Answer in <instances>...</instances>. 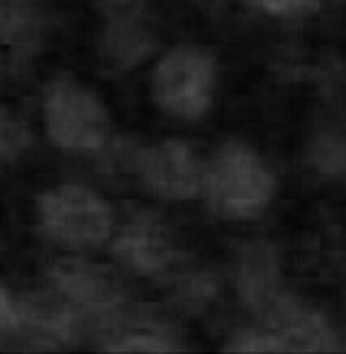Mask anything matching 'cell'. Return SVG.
<instances>
[{"label":"cell","instance_id":"obj_1","mask_svg":"<svg viewBox=\"0 0 346 354\" xmlns=\"http://www.w3.org/2000/svg\"><path fill=\"white\" fill-rule=\"evenodd\" d=\"M202 185L210 210L235 222L259 218L277 192V179L267 163L237 141L224 142L212 153Z\"/></svg>","mask_w":346,"mask_h":354},{"label":"cell","instance_id":"obj_2","mask_svg":"<svg viewBox=\"0 0 346 354\" xmlns=\"http://www.w3.org/2000/svg\"><path fill=\"white\" fill-rule=\"evenodd\" d=\"M49 287L80 316L84 336H104L129 310L127 287L118 273L104 263L60 259L49 269Z\"/></svg>","mask_w":346,"mask_h":354},{"label":"cell","instance_id":"obj_3","mask_svg":"<svg viewBox=\"0 0 346 354\" xmlns=\"http://www.w3.org/2000/svg\"><path fill=\"white\" fill-rule=\"evenodd\" d=\"M37 220L43 234L60 247L84 250L104 245L114 226L112 208L84 183H60L37 196Z\"/></svg>","mask_w":346,"mask_h":354},{"label":"cell","instance_id":"obj_4","mask_svg":"<svg viewBox=\"0 0 346 354\" xmlns=\"http://www.w3.org/2000/svg\"><path fill=\"white\" fill-rule=\"evenodd\" d=\"M45 131L51 142L64 151H102L110 139V114L100 96L78 77L57 75L43 102Z\"/></svg>","mask_w":346,"mask_h":354},{"label":"cell","instance_id":"obj_5","mask_svg":"<svg viewBox=\"0 0 346 354\" xmlns=\"http://www.w3.org/2000/svg\"><path fill=\"white\" fill-rule=\"evenodd\" d=\"M216 62L206 47L177 45L151 71V98L177 120H200L212 104Z\"/></svg>","mask_w":346,"mask_h":354},{"label":"cell","instance_id":"obj_6","mask_svg":"<svg viewBox=\"0 0 346 354\" xmlns=\"http://www.w3.org/2000/svg\"><path fill=\"white\" fill-rule=\"evenodd\" d=\"M125 155L145 187L161 200H190L202 185L204 174L200 171L192 149L179 139L127 149Z\"/></svg>","mask_w":346,"mask_h":354},{"label":"cell","instance_id":"obj_7","mask_svg":"<svg viewBox=\"0 0 346 354\" xmlns=\"http://www.w3.org/2000/svg\"><path fill=\"white\" fill-rule=\"evenodd\" d=\"M114 259L140 277H159L167 273L179 252L165 224L149 212L133 214L112 243Z\"/></svg>","mask_w":346,"mask_h":354},{"label":"cell","instance_id":"obj_8","mask_svg":"<svg viewBox=\"0 0 346 354\" xmlns=\"http://www.w3.org/2000/svg\"><path fill=\"white\" fill-rule=\"evenodd\" d=\"M237 291L239 297L257 316H263L281 293L279 289V257L267 241L246 243L237 259Z\"/></svg>","mask_w":346,"mask_h":354},{"label":"cell","instance_id":"obj_9","mask_svg":"<svg viewBox=\"0 0 346 354\" xmlns=\"http://www.w3.org/2000/svg\"><path fill=\"white\" fill-rule=\"evenodd\" d=\"M153 51V35L143 17L106 19L100 37V55L110 70L127 71Z\"/></svg>","mask_w":346,"mask_h":354},{"label":"cell","instance_id":"obj_10","mask_svg":"<svg viewBox=\"0 0 346 354\" xmlns=\"http://www.w3.org/2000/svg\"><path fill=\"white\" fill-rule=\"evenodd\" d=\"M45 35L43 10L33 0H10L0 10V47L12 59H29Z\"/></svg>","mask_w":346,"mask_h":354},{"label":"cell","instance_id":"obj_11","mask_svg":"<svg viewBox=\"0 0 346 354\" xmlns=\"http://www.w3.org/2000/svg\"><path fill=\"white\" fill-rule=\"evenodd\" d=\"M33 142L27 120L10 106L0 102V171L12 167Z\"/></svg>","mask_w":346,"mask_h":354},{"label":"cell","instance_id":"obj_12","mask_svg":"<svg viewBox=\"0 0 346 354\" xmlns=\"http://www.w3.org/2000/svg\"><path fill=\"white\" fill-rule=\"evenodd\" d=\"M224 351L241 354L283 353V344L271 328H251L233 334Z\"/></svg>","mask_w":346,"mask_h":354},{"label":"cell","instance_id":"obj_13","mask_svg":"<svg viewBox=\"0 0 346 354\" xmlns=\"http://www.w3.org/2000/svg\"><path fill=\"white\" fill-rule=\"evenodd\" d=\"M313 163L316 167L332 177H346V141L326 135L313 145Z\"/></svg>","mask_w":346,"mask_h":354},{"label":"cell","instance_id":"obj_14","mask_svg":"<svg viewBox=\"0 0 346 354\" xmlns=\"http://www.w3.org/2000/svg\"><path fill=\"white\" fill-rule=\"evenodd\" d=\"M253 8L275 19H300L320 8L322 0H246Z\"/></svg>","mask_w":346,"mask_h":354},{"label":"cell","instance_id":"obj_15","mask_svg":"<svg viewBox=\"0 0 346 354\" xmlns=\"http://www.w3.org/2000/svg\"><path fill=\"white\" fill-rule=\"evenodd\" d=\"M21 332V304L6 285L0 281V342L2 338H19Z\"/></svg>","mask_w":346,"mask_h":354},{"label":"cell","instance_id":"obj_16","mask_svg":"<svg viewBox=\"0 0 346 354\" xmlns=\"http://www.w3.org/2000/svg\"><path fill=\"white\" fill-rule=\"evenodd\" d=\"M102 10L104 19H125V17H143L145 0H94Z\"/></svg>","mask_w":346,"mask_h":354},{"label":"cell","instance_id":"obj_17","mask_svg":"<svg viewBox=\"0 0 346 354\" xmlns=\"http://www.w3.org/2000/svg\"><path fill=\"white\" fill-rule=\"evenodd\" d=\"M2 4H4V0H0V10H2Z\"/></svg>","mask_w":346,"mask_h":354},{"label":"cell","instance_id":"obj_18","mask_svg":"<svg viewBox=\"0 0 346 354\" xmlns=\"http://www.w3.org/2000/svg\"><path fill=\"white\" fill-rule=\"evenodd\" d=\"M0 250H2V245H0Z\"/></svg>","mask_w":346,"mask_h":354}]
</instances>
